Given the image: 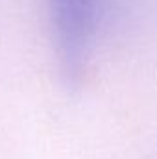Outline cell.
Listing matches in <instances>:
<instances>
[{"instance_id": "1", "label": "cell", "mask_w": 157, "mask_h": 159, "mask_svg": "<svg viewBox=\"0 0 157 159\" xmlns=\"http://www.w3.org/2000/svg\"><path fill=\"white\" fill-rule=\"evenodd\" d=\"M56 56L67 81L85 74L100 26L102 0H46Z\"/></svg>"}]
</instances>
